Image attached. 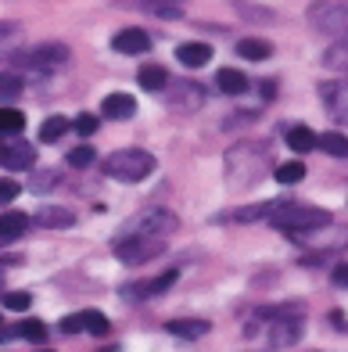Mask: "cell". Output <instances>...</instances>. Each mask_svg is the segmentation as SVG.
Returning <instances> with one entry per match:
<instances>
[{"mask_svg": "<svg viewBox=\"0 0 348 352\" xmlns=\"http://www.w3.org/2000/svg\"><path fill=\"white\" fill-rule=\"evenodd\" d=\"M104 173L112 180H122V184H137V180H148L154 173V155L144 151V148H122V151H112L104 158Z\"/></svg>", "mask_w": 348, "mask_h": 352, "instance_id": "1", "label": "cell"}, {"mask_svg": "<svg viewBox=\"0 0 348 352\" xmlns=\"http://www.w3.org/2000/svg\"><path fill=\"white\" fill-rule=\"evenodd\" d=\"M270 223L283 234H302V230H316L327 227L330 216L323 209H312V205H294V201H277V209L270 216Z\"/></svg>", "mask_w": 348, "mask_h": 352, "instance_id": "2", "label": "cell"}, {"mask_svg": "<svg viewBox=\"0 0 348 352\" xmlns=\"http://www.w3.org/2000/svg\"><path fill=\"white\" fill-rule=\"evenodd\" d=\"M309 25L338 43H348V0H316L309 8Z\"/></svg>", "mask_w": 348, "mask_h": 352, "instance_id": "3", "label": "cell"}, {"mask_svg": "<svg viewBox=\"0 0 348 352\" xmlns=\"http://www.w3.org/2000/svg\"><path fill=\"white\" fill-rule=\"evenodd\" d=\"M115 259L126 266H144L165 252V237H148V234H130V237H115Z\"/></svg>", "mask_w": 348, "mask_h": 352, "instance_id": "4", "label": "cell"}, {"mask_svg": "<svg viewBox=\"0 0 348 352\" xmlns=\"http://www.w3.org/2000/svg\"><path fill=\"white\" fill-rule=\"evenodd\" d=\"M180 230V216L169 212V209H144L137 212L126 227L119 230V237H130V234H148V237H169Z\"/></svg>", "mask_w": 348, "mask_h": 352, "instance_id": "5", "label": "cell"}, {"mask_svg": "<svg viewBox=\"0 0 348 352\" xmlns=\"http://www.w3.org/2000/svg\"><path fill=\"white\" fill-rule=\"evenodd\" d=\"M72 58V51L65 43H36V47H29V51H22L14 61H22L25 69H33V72H58L65 61Z\"/></svg>", "mask_w": 348, "mask_h": 352, "instance_id": "6", "label": "cell"}, {"mask_svg": "<svg viewBox=\"0 0 348 352\" xmlns=\"http://www.w3.org/2000/svg\"><path fill=\"white\" fill-rule=\"evenodd\" d=\"M316 94H320L323 108L330 111V119L348 126V79H327V83L316 87Z\"/></svg>", "mask_w": 348, "mask_h": 352, "instance_id": "7", "label": "cell"}, {"mask_svg": "<svg viewBox=\"0 0 348 352\" xmlns=\"http://www.w3.org/2000/svg\"><path fill=\"white\" fill-rule=\"evenodd\" d=\"M176 280H180V270H165V274L154 277V280L130 284V287H126V295H130V298H158V295H165Z\"/></svg>", "mask_w": 348, "mask_h": 352, "instance_id": "8", "label": "cell"}, {"mask_svg": "<svg viewBox=\"0 0 348 352\" xmlns=\"http://www.w3.org/2000/svg\"><path fill=\"white\" fill-rule=\"evenodd\" d=\"M302 334H305L302 316L298 320H277V324H270V345L273 349H291V345L302 342Z\"/></svg>", "mask_w": 348, "mask_h": 352, "instance_id": "9", "label": "cell"}, {"mask_svg": "<svg viewBox=\"0 0 348 352\" xmlns=\"http://www.w3.org/2000/svg\"><path fill=\"white\" fill-rule=\"evenodd\" d=\"M112 51H119V54H148L151 36L144 33V29H122V33L112 36Z\"/></svg>", "mask_w": 348, "mask_h": 352, "instance_id": "10", "label": "cell"}, {"mask_svg": "<svg viewBox=\"0 0 348 352\" xmlns=\"http://www.w3.org/2000/svg\"><path fill=\"white\" fill-rule=\"evenodd\" d=\"M137 111V101H133V94H108V98L101 101V116L104 119H130Z\"/></svg>", "mask_w": 348, "mask_h": 352, "instance_id": "11", "label": "cell"}, {"mask_svg": "<svg viewBox=\"0 0 348 352\" xmlns=\"http://www.w3.org/2000/svg\"><path fill=\"white\" fill-rule=\"evenodd\" d=\"M176 61H180V65H191V69H201V65H209V61H212V47L198 43V40L180 43L176 47Z\"/></svg>", "mask_w": 348, "mask_h": 352, "instance_id": "12", "label": "cell"}, {"mask_svg": "<svg viewBox=\"0 0 348 352\" xmlns=\"http://www.w3.org/2000/svg\"><path fill=\"white\" fill-rule=\"evenodd\" d=\"M165 331L176 334V338H183V342H198V338H205V334L212 331V324L209 320H169Z\"/></svg>", "mask_w": 348, "mask_h": 352, "instance_id": "13", "label": "cell"}, {"mask_svg": "<svg viewBox=\"0 0 348 352\" xmlns=\"http://www.w3.org/2000/svg\"><path fill=\"white\" fill-rule=\"evenodd\" d=\"M33 223H36V227H51V230H65V227L76 223V216L69 209H61V205H47V209H40L33 216Z\"/></svg>", "mask_w": 348, "mask_h": 352, "instance_id": "14", "label": "cell"}, {"mask_svg": "<svg viewBox=\"0 0 348 352\" xmlns=\"http://www.w3.org/2000/svg\"><path fill=\"white\" fill-rule=\"evenodd\" d=\"M237 54L248 58V61H266L273 54V43L262 40V36H244V40H237Z\"/></svg>", "mask_w": 348, "mask_h": 352, "instance_id": "15", "label": "cell"}, {"mask_svg": "<svg viewBox=\"0 0 348 352\" xmlns=\"http://www.w3.org/2000/svg\"><path fill=\"white\" fill-rule=\"evenodd\" d=\"M288 148L294 155H305L312 148H320V137H316L309 126H291V130H288Z\"/></svg>", "mask_w": 348, "mask_h": 352, "instance_id": "16", "label": "cell"}, {"mask_svg": "<svg viewBox=\"0 0 348 352\" xmlns=\"http://www.w3.org/2000/svg\"><path fill=\"white\" fill-rule=\"evenodd\" d=\"M33 162H36V148H33V144L19 140V144H11V148H8V162H4L8 169L19 173V169H29Z\"/></svg>", "mask_w": 348, "mask_h": 352, "instance_id": "17", "label": "cell"}, {"mask_svg": "<svg viewBox=\"0 0 348 352\" xmlns=\"http://www.w3.org/2000/svg\"><path fill=\"white\" fill-rule=\"evenodd\" d=\"M216 87L223 90V94H233V98H237V94L248 90V76L241 69H219L216 72Z\"/></svg>", "mask_w": 348, "mask_h": 352, "instance_id": "18", "label": "cell"}, {"mask_svg": "<svg viewBox=\"0 0 348 352\" xmlns=\"http://www.w3.org/2000/svg\"><path fill=\"white\" fill-rule=\"evenodd\" d=\"M302 316V302H280V306H262L259 320L266 324H277V320H298Z\"/></svg>", "mask_w": 348, "mask_h": 352, "instance_id": "19", "label": "cell"}, {"mask_svg": "<svg viewBox=\"0 0 348 352\" xmlns=\"http://www.w3.org/2000/svg\"><path fill=\"white\" fill-rule=\"evenodd\" d=\"M29 227H33V219H29L25 212H8V216H0V234H4L8 241H14V237H22Z\"/></svg>", "mask_w": 348, "mask_h": 352, "instance_id": "20", "label": "cell"}, {"mask_svg": "<svg viewBox=\"0 0 348 352\" xmlns=\"http://www.w3.org/2000/svg\"><path fill=\"white\" fill-rule=\"evenodd\" d=\"M137 83L154 94V90H165L169 87V76H165V69H158V65H144V69H140V76H137Z\"/></svg>", "mask_w": 348, "mask_h": 352, "instance_id": "21", "label": "cell"}, {"mask_svg": "<svg viewBox=\"0 0 348 352\" xmlns=\"http://www.w3.org/2000/svg\"><path fill=\"white\" fill-rule=\"evenodd\" d=\"M69 126H72V122H69L65 116H51V119L40 126V140H43V144H54V140H61V137L69 133Z\"/></svg>", "mask_w": 348, "mask_h": 352, "instance_id": "22", "label": "cell"}, {"mask_svg": "<svg viewBox=\"0 0 348 352\" xmlns=\"http://www.w3.org/2000/svg\"><path fill=\"white\" fill-rule=\"evenodd\" d=\"M320 148H323L330 158H348V137L338 133V130H330V133L320 137Z\"/></svg>", "mask_w": 348, "mask_h": 352, "instance_id": "23", "label": "cell"}, {"mask_svg": "<svg viewBox=\"0 0 348 352\" xmlns=\"http://www.w3.org/2000/svg\"><path fill=\"white\" fill-rule=\"evenodd\" d=\"M273 176H277L280 184H302V180H305V162H302V158H291V162L277 166Z\"/></svg>", "mask_w": 348, "mask_h": 352, "instance_id": "24", "label": "cell"}, {"mask_svg": "<svg viewBox=\"0 0 348 352\" xmlns=\"http://www.w3.org/2000/svg\"><path fill=\"white\" fill-rule=\"evenodd\" d=\"M25 130V116L19 108H0V133H22Z\"/></svg>", "mask_w": 348, "mask_h": 352, "instance_id": "25", "label": "cell"}, {"mask_svg": "<svg viewBox=\"0 0 348 352\" xmlns=\"http://www.w3.org/2000/svg\"><path fill=\"white\" fill-rule=\"evenodd\" d=\"M323 65L338 69V72H348V43H334L330 51H323Z\"/></svg>", "mask_w": 348, "mask_h": 352, "instance_id": "26", "label": "cell"}, {"mask_svg": "<svg viewBox=\"0 0 348 352\" xmlns=\"http://www.w3.org/2000/svg\"><path fill=\"white\" fill-rule=\"evenodd\" d=\"M22 87H25V79L19 76V72H4V76H0V98H19V94H22Z\"/></svg>", "mask_w": 348, "mask_h": 352, "instance_id": "27", "label": "cell"}, {"mask_svg": "<svg viewBox=\"0 0 348 352\" xmlns=\"http://www.w3.org/2000/svg\"><path fill=\"white\" fill-rule=\"evenodd\" d=\"M83 320H86V331H90V334H97V338H104V334L112 331L108 316H104V313H97V309H86V313H83Z\"/></svg>", "mask_w": 348, "mask_h": 352, "instance_id": "28", "label": "cell"}, {"mask_svg": "<svg viewBox=\"0 0 348 352\" xmlns=\"http://www.w3.org/2000/svg\"><path fill=\"white\" fill-rule=\"evenodd\" d=\"M0 298H4V306L14 309V313H25L29 306H33V295H29V292H4Z\"/></svg>", "mask_w": 348, "mask_h": 352, "instance_id": "29", "label": "cell"}, {"mask_svg": "<svg viewBox=\"0 0 348 352\" xmlns=\"http://www.w3.org/2000/svg\"><path fill=\"white\" fill-rule=\"evenodd\" d=\"M69 166H72V169H86V166H93V148H86V144L72 148V151H69Z\"/></svg>", "mask_w": 348, "mask_h": 352, "instance_id": "30", "label": "cell"}, {"mask_svg": "<svg viewBox=\"0 0 348 352\" xmlns=\"http://www.w3.org/2000/svg\"><path fill=\"white\" fill-rule=\"evenodd\" d=\"M72 126H76V133H83V137H90V133H97V116H90V111H83V116H76L72 119Z\"/></svg>", "mask_w": 348, "mask_h": 352, "instance_id": "31", "label": "cell"}, {"mask_svg": "<svg viewBox=\"0 0 348 352\" xmlns=\"http://www.w3.org/2000/svg\"><path fill=\"white\" fill-rule=\"evenodd\" d=\"M19 334H22V338H29V342H43L47 338V327L40 324V320H25V324L19 327Z\"/></svg>", "mask_w": 348, "mask_h": 352, "instance_id": "32", "label": "cell"}, {"mask_svg": "<svg viewBox=\"0 0 348 352\" xmlns=\"http://www.w3.org/2000/svg\"><path fill=\"white\" fill-rule=\"evenodd\" d=\"M79 331H86V320H83V313H72V316L61 320V334H79Z\"/></svg>", "mask_w": 348, "mask_h": 352, "instance_id": "33", "label": "cell"}, {"mask_svg": "<svg viewBox=\"0 0 348 352\" xmlns=\"http://www.w3.org/2000/svg\"><path fill=\"white\" fill-rule=\"evenodd\" d=\"M54 180H58V173H54V169H40V173H36V180H33V190H51Z\"/></svg>", "mask_w": 348, "mask_h": 352, "instance_id": "34", "label": "cell"}, {"mask_svg": "<svg viewBox=\"0 0 348 352\" xmlns=\"http://www.w3.org/2000/svg\"><path fill=\"white\" fill-rule=\"evenodd\" d=\"M19 184H14V180H0V205H11L14 198H19Z\"/></svg>", "mask_w": 348, "mask_h": 352, "instance_id": "35", "label": "cell"}, {"mask_svg": "<svg viewBox=\"0 0 348 352\" xmlns=\"http://www.w3.org/2000/svg\"><path fill=\"white\" fill-rule=\"evenodd\" d=\"M330 280H334L338 287H348V263H338L334 270H330Z\"/></svg>", "mask_w": 348, "mask_h": 352, "instance_id": "36", "label": "cell"}, {"mask_svg": "<svg viewBox=\"0 0 348 352\" xmlns=\"http://www.w3.org/2000/svg\"><path fill=\"white\" fill-rule=\"evenodd\" d=\"M4 162H8V148L0 144V166H4Z\"/></svg>", "mask_w": 348, "mask_h": 352, "instance_id": "37", "label": "cell"}, {"mask_svg": "<svg viewBox=\"0 0 348 352\" xmlns=\"http://www.w3.org/2000/svg\"><path fill=\"white\" fill-rule=\"evenodd\" d=\"M4 334H8V331H4V316H0V338H4Z\"/></svg>", "mask_w": 348, "mask_h": 352, "instance_id": "38", "label": "cell"}, {"mask_svg": "<svg viewBox=\"0 0 348 352\" xmlns=\"http://www.w3.org/2000/svg\"><path fill=\"white\" fill-rule=\"evenodd\" d=\"M0 245H8V237H4V234H0Z\"/></svg>", "mask_w": 348, "mask_h": 352, "instance_id": "39", "label": "cell"}, {"mask_svg": "<svg viewBox=\"0 0 348 352\" xmlns=\"http://www.w3.org/2000/svg\"><path fill=\"white\" fill-rule=\"evenodd\" d=\"M40 352H51V349H40Z\"/></svg>", "mask_w": 348, "mask_h": 352, "instance_id": "40", "label": "cell"}]
</instances>
